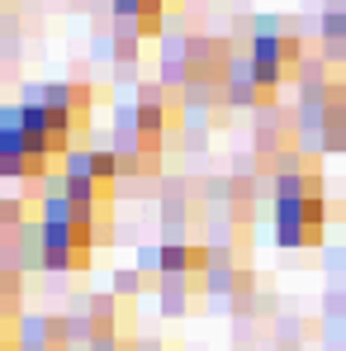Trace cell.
Returning <instances> with one entry per match:
<instances>
[{
	"mask_svg": "<svg viewBox=\"0 0 346 351\" xmlns=\"http://www.w3.org/2000/svg\"><path fill=\"white\" fill-rule=\"evenodd\" d=\"M271 209H275V242L280 247H318L328 228V185L318 152H299L271 185Z\"/></svg>",
	"mask_w": 346,
	"mask_h": 351,
	"instance_id": "obj_1",
	"label": "cell"
},
{
	"mask_svg": "<svg viewBox=\"0 0 346 351\" xmlns=\"http://www.w3.org/2000/svg\"><path fill=\"white\" fill-rule=\"evenodd\" d=\"M38 209L48 223H76L95 237V247L114 242V185L100 180H76L66 171H53L38 180Z\"/></svg>",
	"mask_w": 346,
	"mask_h": 351,
	"instance_id": "obj_2",
	"label": "cell"
},
{
	"mask_svg": "<svg viewBox=\"0 0 346 351\" xmlns=\"http://www.w3.org/2000/svg\"><path fill=\"white\" fill-rule=\"evenodd\" d=\"M237 43L223 34H171L162 48V81L171 86H199V81H228Z\"/></svg>",
	"mask_w": 346,
	"mask_h": 351,
	"instance_id": "obj_3",
	"label": "cell"
},
{
	"mask_svg": "<svg viewBox=\"0 0 346 351\" xmlns=\"http://www.w3.org/2000/svg\"><path fill=\"white\" fill-rule=\"evenodd\" d=\"M242 53H247V62H251L256 76H266V81H275V86L294 81L299 66H304V58H308L299 29L285 24V19H251V38L242 43Z\"/></svg>",
	"mask_w": 346,
	"mask_h": 351,
	"instance_id": "obj_4",
	"label": "cell"
},
{
	"mask_svg": "<svg viewBox=\"0 0 346 351\" xmlns=\"http://www.w3.org/2000/svg\"><path fill=\"white\" fill-rule=\"evenodd\" d=\"M261 176L247 171H228V176H209V195H214V237H251L256 214H261Z\"/></svg>",
	"mask_w": 346,
	"mask_h": 351,
	"instance_id": "obj_5",
	"label": "cell"
},
{
	"mask_svg": "<svg viewBox=\"0 0 346 351\" xmlns=\"http://www.w3.org/2000/svg\"><path fill=\"white\" fill-rule=\"evenodd\" d=\"M71 323V347L86 351L90 342H105V337H138V299L119 290L90 294L76 313H66Z\"/></svg>",
	"mask_w": 346,
	"mask_h": 351,
	"instance_id": "obj_6",
	"label": "cell"
},
{
	"mask_svg": "<svg viewBox=\"0 0 346 351\" xmlns=\"http://www.w3.org/2000/svg\"><path fill=\"white\" fill-rule=\"evenodd\" d=\"M157 199H162V228H166V237H199L214 223L209 176H166Z\"/></svg>",
	"mask_w": 346,
	"mask_h": 351,
	"instance_id": "obj_7",
	"label": "cell"
},
{
	"mask_svg": "<svg viewBox=\"0 0 346 351\" xmlns=\"http://www.w3.org/2000/svg\"><path fill=\"white\" fill-rule=\"evenodd\" d=\"M304 152V128H299V110L294 105H275V110H261L251 123V157L261 171L275 176L285 171L289 162Z\"/></svg>",
	"mask_w": 346,
	"mask_h": 351,
	"instance_id": "obj_8",
	"label": "cell"
},
{
	"mask_svg": "<svg viewBox=\"0 0 346 351\" xmlns=\"http://www.w3.org/2000/svg\"><path fill=\"white\" fill-rule=\"evenodd\" d=\"M58 157L14 119V105H0V176L10 180H48Z\"/></svg>",
	"mask_w": 346,
	"mask_h": 351,
	"instance_id": "obj_9",
	"label": "cell"
},
{
	"mask_svg": "<svg viewBox=\"0 0 346 351\" xmlns=\"http://www.w3.org/2000/svg\"><path fill=\"white\" fill-rule=\"evenodd\" d=\"M299 128H304V152H342L346 147V90L323 95H294Z\"/></svg>",
	"mask_w": 346,
	"mask_h": 351,
	"instance_id": "obj_10",
	"label": "cell"
},
{
	"mask_svg": "<svg viewBox=\"0 0 346 351\" xmlns=\"http://www.w3.org/2000/svg\"><path fill=\"white\" fill-rule=\"evenodd\" d=\"M123 123H138V128H152V133H180L185 128V90L171 81H138L133 86V100L119 110Z\"/></svg>",
	"mask_w": 346,
	"mask_h": 351,
	"instance_id": "obj_11",
	"label": "cell"
},
{
	"mask_svg": "<svg viewBox=\"0 0 346 351\" xmlns=\"http://www.w3.org/2000/svg\"><path fill=\"white\" fill-rule=\"evenodd\" d=\"M110 152L119 162V176H162V162H166V133H152V128H138V123H123L119 119L114 133H110Z\"/></svg>",
	"mask_w": 346,
	"mask_h": 351,
	"instance_id": "obj_12",
	"label": "cell"
},
{
	"mask_svg": "<svg viewBox=\"0 0 346 351\" xmlns=\"http://www.w3.org/2000/svg\"><path fill=\"white\" fill-rule=\"evenodd\" d=\"M90 252H95V237L76 223H48L43 219V271H58V276H81L90 266Z\"/></svg>",
	"mask_w": 346,
	"mask_h": 351,
	"instance_id": "obj_13",
	"label": "cell"
},
{
	"mask_svg": "<svg viewBox=\"0 0 346 351\" xmlns=\"http://www.w3.org/2000/svg\"><path fill=\"white\" fill-rule=\"evenodd\" d=\"M24 100H38L48 110H62L66 119H76L81 128H90L100 90L90 81H34V86H24Z\"/></svg>",
	"mask_w": 346,
	"mask_h": 351,
	"instance_id": "obj_14",
	"label": "cell"
},
{
	"mask_svg": "<svg viewBox=\"0 0 346 351\" xmlns=\"http://www.w3.org/2000/svg\"><path fill=\"white\" fill-rule=\"evenodd\" d=\"M228 95H232V110H251V114H261V110H275V105H280V86H275V81H266V76H256L242 48H237L232 71H228Z\"/></svg>",
	"mask_w": 346,
	"mask_h": 351,
	"instance_id": "obj_15",
	"label": "cell"
},
{
	"mask_svg": "<svg viewBox=\"0 0 346 351\" xmlns=\"http://www.w3.org/2000/svg\"><path fill=\"white\" fill-rule=\"evenodd\" d=\"M0 271H43V219L19 223V228H0Z\"/></svg>",
	"mask_w": 346,
	"mask_h": 351,
	"instance_id": "obj_16",
	"label": "cell"
},
{
	"mask_svg": "<svg viewBox=\"0 0 346 351\" xmlns=\"http://www.w3.org/2000/svg\"><path fill=\"white\" fill-rule=\"evenodd\" d=\"M19 342H24V351H76L66 313H24L19 318Z\"/></svg>",
	"mask_w": 346,
	"mask_h": 351,
	"instance_id": "obj_17",
	"label": "cell"
},
{
	"mask_svg": "<svg viewBox=\"0 0 346 351\" xmlns=\"http://www.w3.org/2000/svg\"><path fill=\"white\" fill-rule=\"evenodd\" d=\"M162 256V276H204L209 271V242L199 237H166L157 242Z\"/></svg>",
	"mask_w": 346,
	"mask_h": 351,
	"instance_id": "obj_18",
	"label": "cell"
},
{
	"mask_svg": "<svg viewBox=\"0 0 346 351\" xmlns=\"http://www.w3.org/2000/svg\"><path fill=\"white\" fill-rule=\"evenodd\" d=\"M58 171L76 176V180H100V185H119V162L110 147H76L58 162Z\"/></svg>",
	"mask_w": 346,
	"mask_h": 351,
	"instance_id": "obj_19",
	"label": "cell"
},
{
	"mask_svg": "<svg viewBox=\"0 0 346 351\" xmlns=\"http://www.w3.org/2000/svg\"><path fill=\"white\" fill-rule=\"evenodd\" d=\"M110 10H114V19L133 24L147 38H157L162 24H166V0H110Z\"/></svg>",
	"mask_w": 346,
	"mask_h": 351,
	"instance_id": "obj_20",
	"label": "cell"
},
{
	"mask_svg": "<svg viewBox=\"0 0 346 351\" xmlns=\"http://www.w3.org/2000/svg\"><path fill=\"white\" fill-rule=\"evenodd\" d=\"M34 219H43L38 180H24V190H5L0 195V228H19V223H34Z\"/></svg>",
	"mask_w": 346,
	"mask_h": 351,
	"instance_id": "obj_21",
	"label": "cell"
},
{
	"mask_svg": "<svg viewBox=\"0 0 346 351\" xmlns=\"http://www.w3.org/2000/svg\"><path fill=\"white\" fill-rule=\"evenodd\" d=\"M199 294H209V285H204V276H162V290H157V299H162V313H171V318H180Z\"/></svg>",
	"mask_w": 346,
	"mask_h": 351,
	"instance_id": "obj_22",
	"label": "cell"
},
{
	"mask_svg": "<svg viewBox=\"0 0 346 351\" xmlns=\"http://www.w3.org/2000/svg\"><path fill=\"white\" fill-rule=\"evenodd\" d=\"M318 34H323V48H328L332 58L346 62V0H323Z\"/></svg>",
	"mask_w": 346,
	"mask_h": 351,
	"instance_id": "obj_23",
	"label": "cell"
},
{
	"mask_svg": "<svg viewBox=\"0 0 346 351\" xmlns=\"http://www.w3.org/2000/svg\"><path fill=\"white\" fill-rule=\"evenodd\" d=\"M328 328L318 318H280L275 323V351H304L313 337H323Z\"/></svg>",
	"mask_w": 346,
	"mask_h": 351,
	"instance_id": "obj_24",
	"label": "cell"
},
{
	"mask_svg": "<svg viewBox=\"0 0 346 351\" xmlns=\"http://www.w3.org/2000/svg\"><path fill=\"white\" fill-rule=\"evenodd\" d=\"M24 304H29V276L0 271V318H24Z\"/></svg>",
	"mask_w": 346,
	"mask_h": 351,
	"instance_id": "obj_25",
	"label": "cell"
},
{
	"mask_svg": "<svg viewBox=\"0 0 346 351\" xmlns=\"http://www.w3.org/2000/svg\"><path fill=\"white\" fill-rule=\"evenodd\" d=\"M323 308H328V342H337V351H346V290L323 294Z\"/></svg>",
	"mask_w": 346,
	"mask_h": 351,
	"instance_id": "obj_26",
	"label": "cell"
},
{
	"mask_svg": "<svg viewBox=\"0 0 346 351\" xmlns=\"http://www.w3.org/2000/svg\"><path fill=\"white\" fill-rule=\"evenodd\" d=\"M114 290H119V294H128V299H133V294H138V290L147 294V280H143V271H119Z\"/></svg>",
	"mask_w": 346,
	"mask_h": 351,
	"instance_id": "obj_27",
	"label": "cell"
},
{
	"mask_svg": "<svg viewBox=\"0 0 346 351\" xmlns=\"http://www.w3.org/2000/svg\"><path fill=\"white\" fill-rule=\"evenodd\" d=\"M86 351H138V337H105V342H90Z\"/></svg>",
	"mask_w": 346,
	"mask_h": 351,
	"instance_id": "obj_28",
	"label": "cell"
},
{
	"mask_svg": "<svg viewBox=\"0 0 346 351\" xmlns=\"http://www.w3.org/2000/svg\"><path fill=\"white\" fill-rule=\"evenodd\" d=\"M138 351H185L175 337H138Z\"/></svg>",
	"mask_w": 346,
	"mask_h": 351,
	"instance_id": "obj_29",
	"label": "cell"
},
{
	"mask_svg": "<svg viewBox=\"0 0 346 351\" xmlns=\"http://www.w3.org/2000/svg\"><path fill=\"white\" fill-rule=\"evenodd\" d=\"M19 10H24V0H0V19L5 14H19Z\"/></svg>",
	"mask_w": 346,
	"mask_h": 351,
	"instance_id": "obj_30",
	"label": "cell"
},
{
	"mask_svg": "<svg viewBox=\"0 0 346 351\" xmlns=\"http://www.w3.org/2000/svg\"><path fill=\"white\" fill-rule=\"evenodd\" d=\"M342 290H346V237H342Z\"/></svg>",
	"mask_w": 346,
	"mask_h": 351,
	"instance_id": "obj_31",
	"label": "cell"
},
{
	"mask_svg": "<svg viewBox=\"0 0 346 351\" xmlns=\"http://www.w3.org/2000/svg\"><path fill=\"white\" fill-rule=\"evenodd\" d=\"M342 223H346V199H342Z\"/></svg>",
	"mask_w": 346,
	"mask_h": 351,
	"instance_id": "obj_32",
	"label": "cell"
}]
</instances>
